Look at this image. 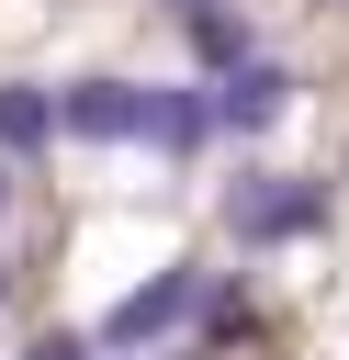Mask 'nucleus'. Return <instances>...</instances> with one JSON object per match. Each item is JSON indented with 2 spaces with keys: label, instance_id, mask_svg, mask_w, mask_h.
<instances>
[{
  "label": "nucleus",
  "instance_id": "nucleus-10",
  "mask_svg": "<svg viewBox=\"0 0 349 360\" xmlns=\"http://www.w3.org/2000/svg\"><path fill=\"white\" fill-rule=\"evenodd\" d=\"M0 292H11V259H0Z\"/></svg>",
  "mask_w": 349,
  "mask_h": 360
},
{
  "label": "nucleus",
  "instance_id": "nucleus-6",
  "mask_svg": "<svg viewBox=\"0 0 349 360\" xmlns=\"http://www.w3.org/2000/svg\"><path fill=\"white\" fill-rule=\"evenodd\" d=\"M56 135H68L56 90H45V79H0V158H45Z\"/></svg>",
  "mask_w": 349,
  "mask_h": 360
},
{
  "label": "nucleus",
  "instance_id": "nucleus-8",
  "mask_svg": "<svg viewBox=\"0 0 349 360\" xmlns=\"http://www.w3.org/2000/svg\"><path fill=\"white\" fill-rule=\"evenodd\" d=\"M0 214H11V158H0Z\"/></svg>",
  "mask_w": 349,
  "mask_h": 360
},
{
  "label": "nucleus",
  "instance_id": "nucleus-1",
  "mask_svg": "<svg viewBox=\"0 0 349 360\" xmlns=\"http://www.w3.org/2000/svg\"><path fill=\"white\" fill-rule=\"evenodd\" d=\"M326 225V180H293V169H248L225 191V236L236 248H281V236H315Z\"/></svg>",
  "mask_w": 349,
  "mask_h": 360
},
{
  "label": "nucleus",
  "instance_id": "nucleus-11",
  "mask_svg": "<svg viewBox=\"0 0 349 360\" xmlns=\"http://www.w3.org/2000/svg\"><path fill=\"white\" fill-rule=\"evenodd\" d=\"M169 360H203V349H169Z\"/></svg>",
  "mask_w": 349,
  "mask_h": 360
},
{
  "label": "nucleus",
  "instance_id": "nucleus-7",
  "mask_svg": "<svg viewBox=\"0 0 349 360\" xmlns=\"http://www.w3.org/2000/svg\"><path fill=\"white\" fill-rule=\"evenodd\" d=\"M180 34H191V56H203V68H214V79H225V68H236V56H248V22H236V11H225V0H203V11H180Z\"/></svg>",
  "mask_w": 349,
  "mask_h": 360
},
{
  "label": "nucleus",
  "instance_id": "nucleus-4",
  "mask_svg": "<svg viewBox=\"0 0 349 360\" xmlns=\"http://www.w3.org/2000/svg\"><path fill=\"white\" fill-rule=\"evenodd\" d=\"M214 135H225L214 79H146V146H158V158H203Z\"/></svg>",
  "mask_w": 349,
  "mask_h": 360
},
{
  "label": "nucleus",
  "instance_id": "nucleus-2",
  "mask_svg": "<svg viewBox=\"0 0 349 360\" xmlns=\"http://www.w3.org/2000/svg\"><path fill=\"white\" fill-rule=\"evenodd\" d=\"M203 304H214V281H203L191 259H180V270H158V281H135V292H124V304L101 315V360H135V349L180 338V326H191Z\"/></svg>",
  "mask_w": 349,
  "mask_h": 360
},
{
  "label": "nucleus",
  "instance_id": "nucleus-3",
  "mask_svg": "<svg viewBox=\"0 0 349 360\" xmlns=\"http://www.w3.org/2000/svg\"><path fill=\"white\" fill-rule=\"evenodd\" d=\"M56 112L79 146H146V79H68Z\"/></svg>",
  "mask_w": 349,
  "mask_h": 360
},
{
  "label": "nucleus",
  "instance_id": "nucleus-5",
  "mask_svg": "<svg viewBox=\"0 0 349 360\" xmlns=\"http://www.w3.org/2000/svg\"><path fill=\"white\" fill-rule=\"evenodd\" d=\"M281 101H293V68H270V56H236V68L214 79V112H225V135H259V124H281Z\"/></svg>",
  "mask_w": 349,
  "mask_h": 360
},
{
  "label": "nucleus",
  "instance_id": "nucleus-12",
  "mask_svg": "<svg viewBox=\"0 0 349 360\" xmlns=\"http://www.w3.org/2000/svg\"><path fill=\"white\" fill-rule=\"evenodd\" d=\"M326 11H349V0H326Z\"/></svg>",
  "mask_w": 349,
  "mask_h": 360
},
{
  "label": "nucleus",
  "instance_id": "nucleus-9",
  "mask_svg": "<svg viewBox=\"0 0 349 360\" xmlns=\"http://www.w3.org/2000/svg\"><path fill=\"white\" fill-rule=\"evenodd\" d=\"M158 11H169V22H180V11H203V0H158Z\"/></svg>",
  "mask_w": 349,
  "mask_h": 360
}]
</instances>
